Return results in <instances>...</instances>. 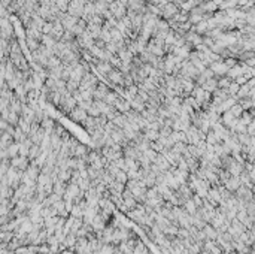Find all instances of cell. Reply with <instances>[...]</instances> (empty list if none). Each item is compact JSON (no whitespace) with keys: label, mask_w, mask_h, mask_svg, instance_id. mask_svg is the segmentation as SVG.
Returning <instances> with one entry per match:
<instances>
[{"label":"cell","mask_w":255,"mask_h":254,"mask_svg":"<svg viewBox=\"0 0 255 254\" xmlns=\"http://www.w3.org/2000/svg\"><path fill=\"white\" fill-rule=\"evenodd\" d=\"M73 120H76V121H81V120H85V117H87V112L84 108H78V109H75L73 111Z\"/></svg>","instance_id":"1"}]
</instances>
